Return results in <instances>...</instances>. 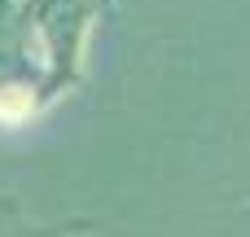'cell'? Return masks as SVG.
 <instances>
[{
	"mask_svg": "<svg viewBox=\"0 0 250 237\" xmlns=\"http://www.w3.org/2000/svg\"><path fill=\"white\" fill-rule=\"evenodd\" d=\"M4 9H9V0H0V13H4Z\"/></svg>",
	"mask_w": 250,
	"mask_h": 237,
	"instance_id": "6da1fadb",
	"label": "cell"
},
{
	"mask_svg": "<svg viewBox=\"0 0 250 237\" xmlns=\"http://www.w3.org/2000/svg\"><path fill=\"white\" fill-rule=\"evenodd\" d=\"M97 4H110V0H97Z\"/></svg>",
	"mask_w": 250,
	"mask_h": 237,
	"instance_id": "7a4b0ae2",
	"label": "cell"
}]
</instances>
